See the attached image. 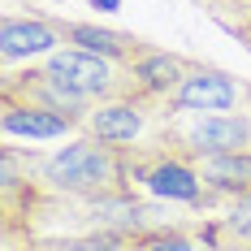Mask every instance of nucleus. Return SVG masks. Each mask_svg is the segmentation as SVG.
I'll use <instances>...</instances> for the list:
<instances>
[{
	"instance_id": "f257e3e1",
	"label": "nucleus",
	"mask_w": 251,
	"mask_h": 251,
	"mask_svg": "<svg viewBox=\"0 0 251 251\" xmlns=\"http://www.w3.org/2000/svg\"><path fill=\"white\" fill-rule=\"evenodd\" d=\"M39 182L61 200H100V195L134 191L130 186L126 148L100 143L91 134H78L65 148L44 151L39 156Z\"/></svg>"
},
{
	"instance_id": "f03ea898",
	"label": "nucleus",
	"mask_w": 251,
	"mask_h": 251,
	"mask_svg": "<svg viewBox=\"0 0 251 251\" xmlns=\"http://www.w3.org/2000/svg\"><path fill=\"white\" fill-rule=\"evenodd\" d=\"M160 143L174 148L186 160H208V156H229V151H251V113H174L160 130Z\"/></svg>"
},
{
	"instance_id": "7ed1b4c3",
	"label": "nucleus",
	"mask_w": 251,
	"mask_h": 251,
	"mask_svg": "<svg viewBox=\"0 0 251 251\" xmlns=\"http://www.w3.org/2000/svg\"><path fill=\"white\" fill-rule=\"evenodd\" d=\"M165 122H169V104L165 100H148V96L130 91V96L96 104L87 113V122H82V134H91L100 143H113V148H139V143L160 139Z\"/></svg>"
},
{
	"instance_id": "20e7f679",
	"label": "nucleus",
	"mask_w": 251,
	"mask_h": 251,
	"mask_svg": "<svg viewBox=\"0 0 251 251\" xmlns=\"http://www.w3.org/2000/svg\"><path fill=\"white\" fill-rule=\"evenodd\" d=\"M39 70L52 74L56 82H65L70 91L87 96L91 104H104V100H117V96H130L134 91V78L126 65L117 61H104L96 52H82V48H61L39 61Z\"/></svg>"
},
{
	"instance_id": "39448f33",
	"label": "nucleus",
	"mask_w": 251,
	"mask_h": 251,
	"mask_svg": "<svg viewBox=\"0 0 251 251\" xmlns=\"http://www.w3.org/2000/svg\"><path fill=\"white\" fill-rule=\"evenodd\" d=\"M0 100L35 104V108L56 113V117H65V122H74V126H82V122H87V113L96 108L87 96L70 91L65 82H56L52 74H44L39 65H26V70H4V78H0Z\"/></svg>"
},
{
	"instance_id": "423d86ee",
	"label": "nucleus",
	"mask_w": 251,
	"mask_h": 251,
	"mask_svg": "<svg viewBox=\"0 0 251 251\" xmlns=\"http://www.w3.org/2000/svg\"><path fill=\"white\" fill-rule=\"evenodd\" d=\"M238 104H251L247 82H238L234 74L217 70V65H203V61H191L186 78L169 96L174 113H238Z\"/></svg>"
},
{
	"instance_id": "0eeeda50",
	"label": "nucleus",
	"mask_w": 251,
	"mask_h": 251,
	"mask_svg": "<svg viewBox=\"0 0 251 251\" xmlns=\"http://www.w3.org/2000/svg\"><path fill=\"white\" fill-rule=\"evenodd\" d=\"M61 48H65V39H61L56 18H18V13H4V22H0V61H4V70L39 65L44 56H52Z\"/></svg>"
},
{
	"instance_id": "6e6552de",
	"label": "nucleus",
	"mask_w": 251,
	"mask_h": 251,
	"mask_svg": "<svg viewBox=\"0 0 251 251\" xmlns=\"http://www.w3.org/2000/svg\"><path fill=\"white\" fill-rule=\"evenodd\" d=\"M61 26V39H65V48H82V52H96L104 61H117V65H134L143 52L151 48L148 39H139V35H130V30H113V26H96V22H65V18H56Z\"/></svg>"
},
{
	"instance_id": "1a4fd4ad",
	"label": "nucleus",
	"mask_w": 251,
	"mask_h": 251,
	"mask_svg": "<svg viewBox=\"0 0 251 251\" xmlns=\"http://www.w3.org/2000/svg\"><path fill=\"white\" fill-rule=\"evenodd\" d=\"M0 134L4 143H61V139H78L82 126L65 122L56 113H44L35 104H18V100H0Z\"/></svg>"
},
{
	"instance_id": "9d476101",
	"label": "nucleus",
	"mask_w": 251,
	"mask_h": 251,
	"mask_svg": "<svg viewBox=\"0 0 251 251\" xmlns=\"http://www.w3.org/2000/svg\"><path fill=\"white\" fill-rule=\"evenodd\" d=\"M186 70H191V56H177V52H165V48L151 44V48L130 65V78H134V91H139V96L169 104V96L177 91V82L186 78Z\"/></svg>"
},
{
	"instance_id": "9b49d317",
	"label": "nucleus",
	"mask_w": 251,
	"mask_h": 251,
	"mask_svg": "<svg viewBox=\"0 0 251 251\" xmlns=\"http://www.w3.org/2000/svg\"><path fill=\"white\" fill-rule=\"evenodd\" d=\"M195 169H200V182H203L208 195L234 200V195H247L251 191V151L208 156V160H195Z\"/></svg>"
},
{
	"instance_id": "f8f14e48",
	"label": "nucleus",
	"mask_w": 251,
	"mask_h": 251,
	"mask_svg": "<svg viewBox=\"0 0 251 251\" xmlns=\"http://www.w3.org/2000/svg\"><path fill=\"white\" fill-rule=\"evenodd\" d=\"M203 229L217 251H251V191L226 200V208L217 217H208Z\"/></svg>"
},
{
	"instance_id": "ddd939ff",
	"label": "nucleus",
	"mask_w": 251,
	"mask_h": 251,
	"mask_svg": "<svg viewBox=\"0 0 251 251\" xmlns=\"http://www.w3.org/2000/svg\"><path fill=\"white\" fill-rule=\"evenodd\" d=\"M4 251H130L126 234H104V229H74V234H39L9 243Z\"/></svg>"
},
{
	"instance_id": "4468645a",
	"label": "nucleus",
	"mask_w": 251,
	"mask_h": 251,
	"mask_svg": "<svg viewBox=\"0 0 251 251\" xmlns=\"http://www.w3.org/2000/svg\"><path fill=\"white\" fill-rule=\"evenodd\" d=\"M130 251H217L203 221H177V226H160L148 234H134Z\"/></svg>"
},
{
	"instance_id": "2eb2a0df",
	"label": "nucleus",
	"mask_w": 251,
	"mask_h": 251,
	"mask_svg": "<svg viewBox=\"0 0 251 251\" xmlns=\"http://www.w3.org/2000/svg\"><path fill=\"white\" fill-rule=\"evenodd\" d=\"M200 4L212 22L226 26L229 35L238 44H247V52H251V0H200Z\"/></svg>"
},
{
	"instance_id": "dca6fc26",
	"label": "nucleus",
	"mask_w": 251,
	"mask_h": 251,
	"mask_svg": "<svg viewBox=\"0 0 251 251\" xmlns=\"http://www.w3.org/2000/svg\"><path fill=\"white\" fill-rule=\"evenodd\" d=\"M247 100H251V82H247Z\"/></svg>"
}]
</instances>
